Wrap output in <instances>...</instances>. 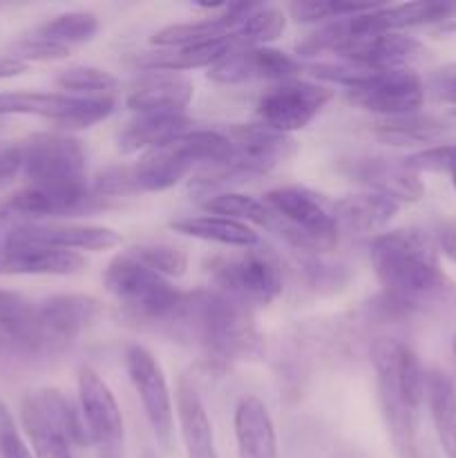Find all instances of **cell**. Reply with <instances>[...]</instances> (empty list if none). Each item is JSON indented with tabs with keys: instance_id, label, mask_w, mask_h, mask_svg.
<instances>
[{
	"instance_id": "1",
	"label": "cell",
	"mask_w": 456,
	"mask_h": 458,
	"mask_svg": "<svg viewBox=\"0 0 456 458\" xmlns=\"http://www.w3.org/2000/svg\"><path fill=\"white\" fill-rule=\"evenodd\" d=\"M369 258L384 293L405 302L414 313L443 302L454 291L438 264L436 246L423 231L380 233L371 240Z\"/></svg>"
},
{
	"instance_id": "2",
	"label": "cell",
	"mask_w": 456,
	"mask_h": 458,
	"mask_svg": "<svg viewBox=\"0 0 456 458\" xmlns=\"http://www.w3.org/2000/svg\"><path fill=\"white\" fill-rule=\"evenodd\" d=\"M170 329L192 340L217 365L258 360L266 349L253 311L215 289L186 293Z\"/></svg>"
},
{
	"instance_id": "3",
	"label": "cell",
	"mask_w": 456,
	"mask_h": 458,
	"mask_svg": "<svg viewBox=\"0 0 456 458\" xmlns=\"http://www.w3.org/2000/svg\"><path fill=\"white\" fill-rule=\"evenodd\" d=\"M376 396L380 416L398 458H420L416 425L427 398V374L411 347L398 338H378L371 344Z\"/></svg>"
},
{
	"instance_id": "4",
	"label": "cell",
	"mask_w": 456,
	"mask_h": 458,
	"mask_svg": "<svg viewBox=\"0 0 456 458\" xmlns=\"http://www.w3.org/2000/svg\"><path fill=\"white\" fill-rule=\"evenodd\" d=\"M21 423L36 458H74V447H89L79 403L56 387L27 394Z\"/></svg>"
},
{
	"instance_id": "5",
	"label": "cell",
	"mask_w": 456,
	"mask_h": 458,
	"mask_svg": "<svg viewBox=\"0 0 456 458\" xmlns=\"http://www.w3.org/2000/svg\"><path fill=\"white\" fill-rule=\"evenodd\" d=\"M107 293L130 318L146 325H173L186 293L174 289L170 280L155 273L125 253L116 255L103 273Z\"/></svg>"
},
{
	"instance_id": "6",
	"label": "cell",
	"mask_w": 456,
	"mask_h": 458,
	"mask_svg": "<svg viewBox=\"0 0 456 458\" xmlns=\"http://www.w3.org/2000/svg\"><path fill=\"white\" fill-rule=\"evenodd\" d=\"M273 213V226L295 250L326 253L338 246V224L334 204L304 186L273 188L264 197Z\"/></svg>"
},
{
	"instance_id": "7",
	"label": "cell",
	"mask_w": 456,
	"mask_h": 458,
	"mask_svg": "<svg viewBox=\"0 0 456 458\" xmlns=\"http://www.w3.org/2000/svg\"><path fill=\"white\" fill-rule=\"evenodd\" d=\"M228 152L224 130H195L143 152L132 168L139 192H164L186 179L197 165L219 161Z\"/></svg>"
},
{
	"instance_id": "8",
	"label": "cell",
	"mask_w": 456,
	"mask_h": 458,
	"mask_svg": "<svg viewBox=\"0 0 456 458\" xmlns=\"http://www.w3.org/2000/svg\"><path fill=\"white\" fill-rule=\"evenodd\" d=\"M27 186L52 191H83L88 183V152L70 134L40 132L21 143Z\"/></svg>"
},
{
	"instance_id": "9",
	"label": "cell",
	"mask_w": 456,
	"mask_h": 458,
	"mask_svg": "<svg viewBox=\"0 0 456 458\" xmlns=\"http://www.w3.org/2000/svg\"><path fill=\"white\" fill-rule=\"evenodd\" d=\"M210 289L235 302L253 307H266L280 298L284 277L282 267L271 253L258 249H244L237 255L215 258L208 264Z\"/></svg>"
},
{
	"instance_id": "10",
	"label": "cell",
	"mask_w": 456,
	"mask_h": 458,
	"mask_svg": "<svg viewBox=\"0 0 456 458\" xmlns=\"http://www.w3.org/2000/svg\"><path fill=\"white\" fill-rule=\"evenodd\" d=\"M114 206V199L98 197L92 188L83 191H52V188L25 186L0 204V222L9 228L18 224H38L49 217H76L92 215Z\"/></svg>"
},
{
	"instance_id": "11",
	"label": "cell",
	"mask_w": 456,
	"mask_h": 458,
	"mask_svg": "<svg viewBox=\"0 0 456 458\" xmlns=\"http://www.w3.org/2000/svg\"><path fill=\"white\" fill-rule=\"evenodd\" d=\"M76 387L89 445L101 452V458H123V416L112 389L85 365L76 374Z\"/></svg>"
},
{
	"instance_id": "12",
	"label": "cell",
	"mask_w": 456,
	"mask_h": 458,
	"mask_svg": "<svg viewBox=\"0 0 456 458\" xmlns=\"http://www.w3.org/2000/svg\"><path fill=\"white\" fill-rule=\"evenodd\" d=\"M123 360L130 383L141 401L143 414L155 432L156 443L168 450L174 432V407L161 362L143 344H130L125 349Z\"/></svg>"
},
{
	"instance_id": "13",
	"label": "cell",
	"mask_w": 456,
	"mask_h": 458,
	"mask_svg": "<svg viewBox=\"0 0 456 458\" xmlns=\"http://www.w3.org/2000/svg\"><path fill=\"white\" fill-rule=\"evenodd\" d=\"M331 98L334 92L326 85L300 79L282 81L259 97V123L284 134H293L307 128Z\"/></svg>"
},
{
	"instance_id": "14",
	"label": "cell",
	"mask_w": 456,
	"mask_h": 458,
	"mask_svg": "<svg viewBox=\"0 0 456 458\" xmlns=\"http://www.w3.org/2000/svg\"><path fill=\"white\" fill-rule=\"evenodd\" d=\"M347 97L360 110L384 116H402L420 112L425 85L411 70H369V74L347 89Z\"/></svg>"
},
{
	"instance_id": "15",
	"label": "cell",
	"mask_w": 456,
	"mask_h": 458,
	"mask_svg": "<svg viewBox=\"0 0 456 458\" xmlns=\"http://www.w3.org/2000/svg\"><path fill=\"white\" fill-rule=\"evenodd\" d=\"M335 170L353 183H360L367 192L389 197L398 204H411L423 197L425 186L420 174L407 168L402 159L380 155H349L338 159Z\"/></svg>"
},
{
	"instance_id": "16",
	"label": "cell",
	"mask_w": 456,
	"mask_h": 458,
	"mask_svg": "<svg viewBox=\"0 0 456 458\" xmlns=\"http://www.w3.org/2000/svg\"><path fill=\"white\" fill-rule=\"evenodd\" d=\"M300 72V61L275 47H231L213 67L208 79L222 85L250 81H289Z\"/></svg>"
},
{
	"instance_id": "17",
	"label": "cell",
	"mask_w": 456,
	"mask_h": 458,
	"mask_svg": "<svg viewBox=\"0 0 456 458\" xmlns=\"http://www.w3.org/2000/svg\"><path fill=\"white\" fill-rule=\"evenodd\" d=\"M85 258L74 250L43 244L25 235L18 226L9 228L4 237L3 273L18 276H74L85 268Z\"/></svg>"
},
{
	"instance_id": "18",
	"label": "cell",
	"mask_w": 456,
	"mask_h": 458,
	"mask_svg": "<svg viewBox=\"0 0 456 458\" xmlns=\"http://www.w3.org/2000/svg\"><path fill=\"white\" fill-rule=\"evenodd\" d=\"M38 316L54 353L70 347L101 316V302L92 295L58 293L40 300Z\"/></svg>"
},
{
	"instance_id": "19",
	"label": "cell",
	"mask_w": 456,
	"mask_h": 458,
	"mask_svg": "<svg viewBox=\"0 0 456 458\" xmlns=\"http://www.w3.org/2000/svg\"><path fill=\"white\" fill-rule=\"evenodd\" d=\"M0 340L22 356L54 353L40 325L38 304L16 291L0 289Z\"/></svg>"
},
{
	"instance_id": "20",
	"label": "cell",
	"mask_w": 456,
	"mask_h": 458,
	"mask_svg": "<svg viewBox=\"0 0 456 458\" xmlns=\"http://www.w3.org/2000/svg\"><path fill=\"white\" fill-rule=\"evenodd\" d=\"M195 88L177 72H148L130 88L125 103L137 114L183 112L190 103Z\"/></svg>"
},
{
	"instance_id": "21",
	"label": "cell",
	"mask_w": 456,
	"mask_h": 458,
	"mask_svg": "<svg viewBox=\"0 0 456 458\" xmlns=\"http://www.w3.org/2000/svg\"><path fill=\"white\" fill-rule=\"evenodd\" d=\"M456 16V3H402L378 4L374 12L351 18V27L358 31H389L401 34L402 30L432 22L447 21Z\"/></svg>"
},
{
	"instance_id": "22",
	"label": "cell",
	"mask_w": 456,
	"mask_h": 458,
	"mask_svg": "<svg viewBox=\"0 0 456 458\" xmlns=\"http://www.w3.org/2000/svg\"><path fill=\"white\" fill-rule=\"evenodd\" d=\"M401 204L376 192L342 197L334 204L335 224L340 233L349 235H380L393 222Z\"/></svg>"
},
{
	"instance_id": "23",
	"label": "cell",
	"mask_w": 456,
	"mask_h": 458,
	"mask_svg": "<svg viewBox=\"0 0 456 458\" xmlns=\"http://www.w3.org/2000/svg\"><path fill=\"white\" fill-rule=\"evenodd\" d=\"M25 235L43 242V244L58 246V249L89 250V253H101L119 246L121 235L112 228L92 226V224H58V222H38V224H18Z\"/></svg>"
},
{
	"instance_id": "24",
	"label": "cell",
	"mask_w": 456,
	"mask_h": 458,
	"mask_svg": "<svg viewBox=\"0 0 456 458\" xmlns=\"http://www.w3.org/2000/svg\"><path fill=\"white\" fill-rule=\"evenodd\" d=\"M235 441L240 458H277L275 425L258 396H244L237 403Z\"/></svg>"
},
{
	"instance_id": "25",
	"label": "cell",
	"mask_w": 456,
	"mask_h": 458,
	"mask_svg": "<svg viewBox=\"0 0 456 458\" xmlns=\"http://www.w3.org/2000/svg\"><path fill=\"white\" fill-rule=\"evenodd\" d=\"M177 419L186 458H219L208 411L195 385L186 378L177 387Z\"/></svg>"
},
{
	"instance_id": "26",
	"label": "cell",
	"mask_w": 456,
	"mask_h": 458,
	"mask_svg": "<svg viewBox=\"0 0 456 458\" xmlns=\"http://www.w3.org/2000/svg\"><path fill=\"white\" fill-rule=\"evenodd\" d=\"M192 121L186 112H161V114H137L128 121L119 134V150L123 155L148 152L182 134L190 132Z\"/></svg>"
},
{
	"instance_id": "27",
	"label": "cell",
	"mask_w": 456,
	"mask_h": 458,
	"mask_svg": "<svg viewBox=\"0 0 456 458\" xmlns=\"http://www.w3.org/2000/svg\"><path fill=\"white\" fill-rule=\"evenodd\" d=\"M450 132V125L443 119L432 114H402V116H384L371 125V134L378 141L396 148H432L438 146Z\"/></svg>"
},
{
	"instance_id": "28",
	"label": "cell",
	"mask_w": 456,
	"mask_h": 458,
	"mask_svg": "<svg viewBox=\"0 0 456 458\" xmlns=\"http://www.w3.org/2000/svg\"><path fill=\"white\" fill-rule=\"evenodd\" d=\"M231 36V34H228ZM231 49V40L224 38L217 43L197 45V47H177V49H156V52L134 54V67L143 72H186L199 70V67H213L224 54Z\"/></svg>"
},
{
	"instance_id": "29",
	"label": "cell",
	"mask_w": 456,
	"mask_h": 458,
	"mask_svg": "<svg viewBox=\"0 0 456 458\" xmlns=\"http://www.w3.org/2000/svg\"><path fill=\"white\" fill-rule=\"evenodd\" d=\"M174 233L195 240L215 242V244L231 246V249H255L259 244V235L249 224L232 222L219 215H197V217H182L170 224Z\"/></svg>"
},
{
	"instance_id": "30",
	"label": "cell",
	"mask_w": 456,
	"mask_h": 458,
	"mask_svg": "<svg viewBox=\"0 0 456 458\" xmlns=\"http://www.w3.org/2000/svg\"><path fill=\"white\" fill-rule=\"evenodd\" d=\"M427 403L443 452L447 458H456V385L445 371L427 374Z\"/></svg>"
},
{
	"instance_id": "31",
	"label": "cell",
	"mask_w": 456,
	"mask_h": 458,
	"mask_svg": "<svg viewBox=\"0 0 456 458\" xmlns=\"http://www.w3.org/2000/svg\"><path fill=\"white\" fill-rule=\"evenodd\" d=\"M286 30V16L275 4L249 3L240 22L231 31V47H268Z\"/></svg>"
},
{
	"instance_id": "32",
	"label": "cell",
	"mask_w": 456,
	"mask_h": 458,
	"mask_svg": "<svg viewBox=\"0 0 456 458\" xmlns=\"http://www.w3.org/2000/svg\"><path fill=\"white\" fill-rule=\"evenodd\" d=\"M235 22L222 12L219 16L204 18V21L195 22H177V25H168L164 30L152 34V45L161 49H177V47H197V45L217 43V40L228 38Z\"/></svg>"
},
{
	"instance_id": "33",
	"label": "cell",
	"mask_w": 456,
	"mask_h": 458,
	"mask_svg": "<svg viewBox=\"0 0 456 458\" xmlns=\"http://www.w3.org/2000/svg\"><path fill=\"white\" fill-rule=\"evenodd\" d=\"M98 27H101L98 25V18L92 12H67L58 13L52 21H45L31 34L72 49L76 45L89 43L97 36Z\"/></svg>"
},
{
	"instance_id": "34",
	"label": "cell",
	"mask_w": 456,
	"mask_h": 458,
	"mask_svg": "<svg viewBox=\"0 0 456 458\" xmlns=\"http://www.w3.org/2000/svg\"><path fill=\"white\" fill-rule=\"evenodd\" d=\"M204 208L208 215H219V217L232 219L240 224H255L259 228L273 226V213L264 201L255 197L244 195V192H222L204 201Z\"/></svg>"
},
{
	"instance_id": "35",
	"label": "cell",
	"mask_w": 456,
	"mask_h": 458,
	"mask_svg": "<svg viewBox=\"0 0 456 458\" xmlns=\"http://www.w3.org/2000/svg\"><path fill=\"white\" fill-rule=\"evenodd\" d=\"M56 85L72 97H114L119 81L101 67L74 65L58 72Z\"/></svg>"
},
{
	"instance_id": "36",
	"label": "cell",
	"mask_w": 456,
	"mask_h": 458,
	"mask_svg": "<svg viewBox=\"0 0 456 458\" xmlns=\"http://www.w3.org/2000/svg\"><path fill=\"white\" fill-rule=\"evenodd\" d=\"M378 4L371 3H342V0H304L291 4V16L300 22H322V21H344L356 18L367 12H374Z\"/></svg>"
},
{
	"instance_id": "37",
	"label": "cell",
	"mask_w": 456,
	"mask_h": 458,
	"mask_svg": "<svg viewBox=\"0 0 456 458\" xmlns=\"http://www.w3.org/2000/svg\"><path fill=\"white\" fill-rule=\"evenodd\" d=\"M134 259L146 264L155 273L164 276L165 280L170 277H182L188 268V258L182 249L170 244H139L128 250Z\"/></svg>"
},
{
	"instance_id": "38",
	"label": "cell",
	"mask_w": 456,
	"mask_h": 458,
	"mask_svg": "<svg viewBox=\"0 0 456 458\" xmlns=\"http://www.w3.org/2000/svg\"><path fill=\"white\" fill-rule=\"evenodd\" d=\"M402 161H405L407 168L414 170L416 174H447L456 191V146H452V143H438V146L425 148V150H416L414 155L405 157Z\"/></svg>"
},
{
	"instance_id": "39",
	"label": "cell",
	"mask_w": 456,
	"mask_h": 458,
	"mask_svg": "<svg viewBox=\"0 0 456 458\" xmlns=\"http://www.w3.org/2000/svg\"><path fill=\"white\" fill-rule=\"evenodd\" d=\"M3 56H9L13 58V61H21L25 63V65H30V63L61 61V58L70 56V49L63 47V45L52 43V40L40 38V36L36 34H30L9 43Z\"/></svg>"
},
{
	"instance_id": "40",
	"label": "cell",
	"mask_w": 456,
	"mask_h": 458,
	"mask_svg": "<svg viewBox=\"0 0 456 458\" xmlns=\"http://www.w3.org/2000/svg\"><path fill=\"white\" fill-rule=\"evenodd\" d=\"M0 458H36L3 398H0Z\"/></svg>"
},
{
	"instance_id": "41",
	"label": "cell",
	"mask_w": 456,
	"mask_h": 458,
	"mask_svg": "<svg viewBox=\"0 0 456 458\" xmlns=\"http://www.w3.org/2000/svg\"><path fill=\"white\" fill-rule=\"evenodd\" d=\"M22 173V148L9 146L0 150V186L7 182H12L16 174Z\"/></svg>"
},
{
	"instance_id": "42",
	"label": "cell",
	"mask_w": 456,
	"mask_h": 458,
	"mask_svg": "<svg viewBox=\"0 0 456 458\" xmlns=\"http://www.w3.org/2000/svg\"><path fill=\"white\" fill-rule=\"evenodd\" d=\"M438 246L456 264V219L454 222L443 224L441 231H438Z\"/></svg>"
},
{
	"instance_id": "43",
	"label": "cell",
	"mask_w": 456,
	"mask_h": 458,
	"mask_svg": "<svg viewBox=\"0 0 456 458\" xmlns=\"http://www.w3.org/2000/svg\"><path fill=\"white\" fill-rule=\"evenodd\" d=\"M27 67H30V65H25V63L13 61V58H9V56H0V81L12 79V76L25 74Z\"/></svg>"
},
{
	"instance_id": "44",
	"label": "cell",
	"mask_w": 456,
	"mask_h": 458,
	"mask_svg": "<svg viewBox=\"0 0 456 458\" xmlns=\"http://www.w3.org/2000/svg\"><path fill=\"white\" fill-rule=\"evenodd\" d=\"M9 226L4 222H0V273H3V262H4V237H7Z\"/></svg>"
},
{
	"instance_id": "45",
	"label": "cell",
	"mask_w": 456,
	"mask_h": 458,
	"mask_svg": "<svg viewBox=\"0 0 456 458\" xmlns=\"http://www.w3.org/2000/svg\"><path fill=\"white\" fill-rule=\"evenodd\" d=\"M143 458H156L155 454H152V452L150 450H146V456H143Z\"/></svg>"
},
{
	"instance_id": "46",
	"label": "cell",
	"mask_w": 456,
	"mask_h": 458,
	"mask_svg": "<svg viewBox=\"0 0 456 458\" xmlns=\"http://www.w3.org/2000/svg\"><path fill=\"white\" fill-rule=\"evenodd\" d=\"M454 353H456V340H454Z\"/></svg>"
}]
</instances>
